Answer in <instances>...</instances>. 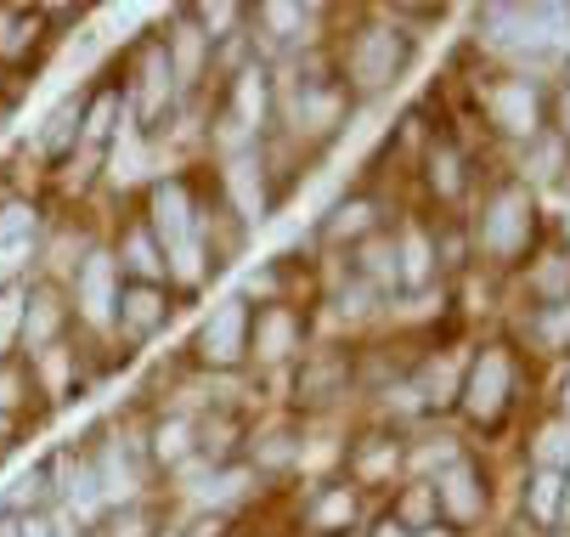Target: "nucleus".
Segmentation results:
<instances>
[{
  "instance_id": "nucleus-28",
  "label": "nucleus",
  "mask_w": 570,
  "mask_h": 537,
  "mask_svg": "<svg viewBox=\"0 0 570 537\" xmlns=\"http://www.w3.org/2000/svg\"><path fill=\"white\" fill-rule=\"evenodd\" d=\"M165 531H170L165 509H158L153 498H130V504L108 509V515H102V526H97L91 537H165Z\"/></svg>"
},
{
  "instance_id": "nucleus-6",
  "label": "nucleus",
  "mask_w": 570,
  "mask_h": 537,
  "mask_svg": "<svg viewBox=\"0 0 570 537\" xmlns=\"http://www.w3.org/2000/svg\"><path fill=\"white\" fill-rule=\"evenodd\" d=\"M249 318H255V305L243 300L237 289L232 294H215V305L193 329V362L204 373H237V368H249Z\"/></svg>"
},
{
  "instance_id": "nucleus-29",
  "label": "nucleus",
  "mask_w": 570,
  "mask_h": 537,
  "mask_svg": "<svg viewBox=\"0 0 570 537\" xmlns=\"http://www.w3.org/2000/svg\"><path fill=\"white\" fill-rule=\"evenodd\" d=\"M413 391H419V402L424 408H446V402H458V391H463V362L458 357H430L424 368H419V379H413Z\"/></svg>"
},
{
  "instance_id": "nucleus-8",
  "label": "nucleus",
  "mask_w": 570,
  "mask_h": 537,
  "mask_svg": "<svg viewBox=\"0 0 570 537\" xmlns=\"http://www.w3.org/2000/svg\"><path fill=\"white\" fill-rule=\"evenodd\" d=\"M62 289H68V305H73V323H79V329H86V334H114V312H119L125 272H119V261H114L108 244H97L86 261H79Z\"/></svg>"
},
{
  "instance_id": "nucleus-18",
  "label": "nucleus",
  "mask_w": 570,
  "mask_h": 537,
  "mask_svg": "<svg viewBox=\"0 0 570 537\" xmlns=\"http://www.w3.org/2000/svg\"><path fill=\"white\" fill-rule=\"evenodd\" d=\"M351 357L340 351H305L294 368V408H334L340 397H351Z\"/></svg>"
},
{
  "instance_id": "nucleus-31",
  "label": "nucleus",
  "mask_w": 570,
  "mask_h": 537,
  "mask_svg": "<svg viewBox=\"0 0 570 537\" xmlns=\"http://www.w3.org/2000/svg\"><path fill=\"white\" fill-rule=\"evenodd\" d=\"M395 465H401V441L373 436V441H362V447L351 452V481H356V487H373V481H384Z\"/></svg>"
},
{
  "instance_id": "nucleus-17",
  "label": "nucleus",
  "mask_w": 570,
  "mask_h": 537,
  "mask_svg": "<svg viewBox=\"0 0 570 537\" xmlns=\"http://www.w3.org/2000/svg\"><path fill=\"white\" fill-rule=\"evenodd\" d=\"M430 487H435L441 520H446V526H458V531L480 526V520H485V509H492V487H485L480 465H469V458H458L452 470H441Z\"/></svg>"
},
{
  "instance_id": "nucleus-43",
  "label": "nucleus",
  "mask_w": 570,
  "mask_h": 537,
  "mask_svg": "<svg viewBox=\"0 0 570 537\" xmlns=\"http://www.w3.org/2000/svg\"><path fill=\"white\" fill-rule=\"evenodd\" d=\"M564 238H570V215H564Z\"/></svg>"
},
{
  "instance_id": "nucleus-38",
  "label": "nucleus",
  "mask_w": 570,
  "mask_h": 537,
  "mask_svg": "<svg viewBox=\"0 0 570 537\" xmlns=\"http://www.w3.org/2000/svg\"><path fill=\"white\" fill-rule=\"evenodd\" d=\"M548 108H553V136L570 147V86H559V91L548 97Z\"/></svg>"
},
{
  "instance_id": "nucleus-27",
  "label": "nucleus",
  "mask_w": 570,
  "mask_h": 537,
  "mask_svg": "<svg viewBox=\"0 0 570 537\" xmlns=\"http://www.w3.org/2000/svg\"><path fill=\"white\" fill-rule=\"evenodd\" d=\"M0 509L18 515V520H23V515H51V509H57V492H51V470H46V458L12 476V487L0 492Z\"/></svg>"
},
{
  "instance_id": "nucleus-13",
  "label": "nucleus",
  "mask_w": 570,
  "mask_h": 537,
  "mask_svg": "<svg viewBox=\"0 0 570 537\" xmlns=\"http://www.w3.org/2000/svg\"><path fill=\"white\" fill-rule=\"evenodd\" d=\"M509 397H514V357H509L503 345H485V351L463 368L458 402H463V413H469L474 424H498V419L509 413Z\"/></svg>"
},
{
  "instance_id": "nucleus-34",
  "label": "nucleus",
  "mask_w": 570,
  "mask_h": 537,
  "mask_svg": "<svg viewBox=\"0 0 570 537\" xmlns=\"http://www.w3.org/2000/svg\"><path fill=\"white\" fill-rule=\"evenodd\" d=\"M531 294L542 305H564L570 300V255H542L531 266Z\"/></svg>"
},
{
  "instance_id": "nucleus-12",
  "label": "nucleus",
  "mask_w": 570,
  "mask_h": 537,
  "mask_svg": "<svg viewBox=\"0 0 570 537\" xmlns=\"http://www.w3.org/2000/svg\"><path fill=\"white\" fill-rule=\"evenodd\" d=\"M73 334V305H68V289L51 283V277H35L29 283V300H23V334H18V362H35L46 357L51 345H62Z\"/></svg>"
},
{
  "instance_id": "nucleus-32",
  "label": "nucleus",
  "mask_w": 570,
  "mask_h": 537,
  "mask_svg": "<svg viewBox=\"0 0 570 537\" xmlns=\"http://www.w3.org/2000/svg\"><path fill=\"white\" fill-rule=\"evenodd\" d=\"M559 509H564V476L531 470V481H525V515L537 526H559Z\"/></svg>"
},
{
  "instance_id": "nucleus-44",
  "label": "nucleus",
  "mask_w": 570,
  "mask_h": 537,
  "mask_svg": "<svg viewBox=\"0 0 570 537\" xmlns=\"http://www.w3.org/2000/svg\"><path fill=\"white\" fill-rule=\"evenodd\" d=\"M564 408H570V385H564Z\"/></svg>"
},
{
  "instance_id": "nucleus-7",
  "label": "nucleus",
  "mask_w": 570,
  "mask_h": 537,
  "mask_svg": "<svg viewBox=\"0 0 570 537\" xmlns=\"http://www.w3.org/2000/svg\"><path fill=\"white\" fill-rule=\"evenodd\" d=\"M51 492H57V509L79 526V531H97L102 515H108V498H102V481H97V465H91V447L86 441H62L51 458Z\"/></svg>"
},
{
  "instance_id": "nucleus-5",
  "label": "nucleus",
  "mask_w": 570,
  "mask_h": 537,
  "mask_svg": "<svg viewBox=\"0 0 570 537\" xmlns=\"http://www.w3.org/2000/svg\"><path fill=\"white\" fill-rule=\"evenodd\" d=\"M198 209H204V198H198V182L187 170L147 176L136 215L147 221V233L158 238V250H165V266H170V255H181L198 238Z\"/></svg>"
},
{
  "instance_id": "nucleus-15",
  "label": "nucleus",
  "mask_w": 570,
  "mask_h": 537,
  "mask_svg": "<svg viewBox=\"0 0 570 537\" xmlns=\"http://www.w3.org/2000/svg\"><path fill=\"white\" fill-rule=\"evenodd\" d=\"M485 119L514 141H537L542 119H548V97L531 74H503V80L485 86Z\"/></svg>"
},
{
  "instance_id": "nucleus-23",
  "label": "nucleus",
  "mask_w": 570,
  "mask_h": 537,
  "mask_svg": "<svg viewBox=\"0 0 570 537\" xmlns=\"http://www.w3.org/2000/svg\"><path fill=\"white\" fill-rule=\"evenodd\" d=\"M316 233H322V244H334V250H362L373 233H384V221H379V204L367 193H351V198H340L328 215L316 221Z\"/></svg>"
},
{
  "instance_id": "nucleus-1",
  "label": "nucleus",
  "mask_w": 570,
  "mask_h": 537,
  "mask_svg": "<svg viewBox=\"0 0 570 537\" xmlns=\"http://www.w3.org/2000/svg\"><path fill=\"white\" fill-rule=\"evenodd\" d=\"M277 130V68L272 62H249L215 80V119H209V136L220 141V153L232 147H261L266 136Z\"/></svg>"
},
{
  "instance_id": "nucleus-37",
  "label": "nucleus",
  "mask_w": 570,
  "mask_h": 537,
  "mask_svg": "<svg viewBox=\"0 0 570 537\" xmlns=\"http://www.w3.org/2000/svg\"><path fill=\"white\" fill-rule=\"evenodd\" d=\"M531 329H537V340H542L548 351H570V300H564V305H542Z\"/></svg>"
},
{
  "instance_id": "nucleus-33",
  "label": "nucleus",
  "mask_w": 570,
  "mask_h": 537,
  "mask_svg": "<svg viewBox=\"0 0 570 537\" xmlns=\"http://www.w3.org/2000/svg\"><path fill=\"white\" fill-rule=\"evenodd\" d=\"M406 531H430V526H441V504H435V487L430 481H413L401 498H395V509H390Z\"/></svg>"
},
{
  "instance_id": "nucleus-35",
  "label": "nucleus",
  "mask_w": 570,
  "mask_h": 537,
  "mask_svg": "<svg viewBox=\"0 0 570 537\" xmlns=\"http://www.w3.org/2000/svg\"><path fill=\"white\" fill-rule=\"evenodd\" d=\"M537 470L570 476V419H548L537 430Z\"/></svg>"
},
{
  "instance_id": "nucleus-14",
  "label": "nucleus",
  "mask_w": 570,
  "mask_h": 537,
  "mask_svg": "<svg viewBox=\"0 0 570 537\" xmlns=\"http://www.w3.org/2000/svg\"><path fill=\"white\" fill-rule=\"evenodd\" d=\"M311 323L299 305H255L249 318V362L255 368H299Z\"/></svg>"
},
{
  "instance_id": "nucleus-11",
  "label": "nucleus",
  "mask_w": 570,
  "mask_h": 537,
  "mask_svg": "<svg viewBox=\"0 0 570 537\" xmlns=\"http://www.w3.org/2000/svg\"><path fill=\"white\" fill-rule=\"evenodd\" d=\"M181 312V294L170 283H125L119 289V312H114V340L119 345H153Z\"/></svg>"
},
{
  "instance_id": "nucleus-2",
  "label": "nucleus",
  "mask_w": 570,
  "mask_h": 537,
  "mask_svg": "<svg viewBox=\"0 0 570 537\" xmlns=\"http://www.w3.org/2000/svg\"><path fill=\"white\" fill-rule=\"evenodd\" d=\"M119 91H125V119H130V130L147 136V141H158V136H165V125L187 108L181 91H176V74H170V57H165V46H158V35H141V40L130 46Z\"/></svg>"
},
{
  "instance_id": "nucleus-25",
  "label": "nucleus",
  "mask_w": 570,
  "mask_h": 537,
  "mask_svg": "<svg viewBox=\"0 0 570 537\" xmlns=\"http://www.w3.org/2000/svg\"><path fill=\"white\" fill-rule=\"evenodd\" d=\"M299 436H294V424H261V430H249V447H243V465H249L255 476H283V470H294L299 465Z\"/></svg>"
},
{
  "instance_id": "nucleus-3",
  "label": "nucleus",
  "mask_w": 570,
  "mask_h": 537,
  "mask_svg": "<svg viewBox=\"0 0 570 537\" xmlns=\"http://www.w3.org/2000/svg\"><path fill=\"white\" fill-rule=\"evenodd\" d=\"M406 62H413V35L401 23H362L356 35H345V51H340V86L351 91V102H373L384 97Z\"/></svg>"
},
{
  "instance_id": "nucleus-45",
  "label": "nucleus",
  "mask_w": 570,
  "mask_h": 537,
  "mask_svg": "<svg viewBox=\"0 0 570 537\" xmlns=\"http://www.w3.org/2000/svg\"><path fill=\"white\" fill-rule=\"evenodd\" d=\"M299 537H311V531H299Z\"/></svg>"
},
{
  "instance_id": "nucleus-20",
  "label": "nucleus",
  "mask_w": 570,
  "mask_h": 537,
  "mask_svg": "<svg viewBox=\"0 0 570 537\" xmlns=\"http://www.w3.org/2000/svg\"><path fill=\"white\" fill-rule=\"evenodd\" d=\"M114 261L125 272V283H170V266H165V250H158V238L147 233V221L130 215L119 233H114Z\"/></svg>"
},
{
  "instance_id": "nucleus-24",
  "label": "nucleus",
  "mask_w": 570,
  "mask_h": 537,
  "mask_svg": "<svg viewBox=\"0 0 570 537\" xmlns=\"http://www.w3.org/2000/svg\"><path fill=\"white\" fill-rule=\"evenodd\" d=\"M79 108H86V86L79 91H68L62 102H51V114L40 119V130H35V159L40 165H62V159H73L79 153Z\"/></svg>"
},
{
  "instance_id": "nucleus-4",
  "label": "nucleus",
  "mask_w": 570,
  "mask_h": 537,
  "mask_svg": "<svg viewBox=\"0 0 570 537\" xmlns=\"http://www.w3.org/2000/svg\"><path fill=\"white\" fill-rule=\"evenodd\" d=\"M215 198L226 204V215L255 233V226L272 221L283 187L272 176V159H266V141L261 147H232V153H215Z\"/></svg>"
},
{
  "instance_id": "nucleus-22",
  "label": "nucleus",
  "mask_w": 570,
  "mask_h": 537,
  "mask_svg": "<svg viewBox=\"0 0 570 537\" xmlns=\"http://www.w3.org/2000/svg\"><path fill=\"white\" fill-rule=\"evenodd\" d=\"M46 40H57L46 12H35V7H0V68H12V74L29 68Z\"/></svg>"
},
{
  "instance_id": "nucleus-9",
  "label": "nucleus",
  "mask_w": 570,
  "mask_h": 537,
  "mask_svg": "<svg viewBox=\"0 0 570 537\" xmlns=\"http://www.w3.org/2000/svg\"><path fill=\"white\" fill-rule=\"evenodd\" d=\"M480 250L498 255V261H514L531 250L537 238V198L525 182H503L492 198H485V215H480Z\"/></svg>"
},
{
  "instance_id": "nucleus-30",
  "label": "nucleus",
  "mask_w": 570,
  "mask_h": 537,
  "mask_svg": "<svg viewBox=\"0 0 570 537\" xmlns=\"http://www.w3.org/2000/svg\"><path fill=\"white\" fill-rule=\"evenodd\" d=\"M424 182H430V193H435L441 204H458V198H463L469 176H463V159H458L452 141H435V147L424 153Z\"/></svg>"
},
{
  "instance_id": "nucleus-19",
  "label": "nucleus",
  "mask_w": 570,
  "mask_h": 537,
  "mask_svg": "<svg viewBox=\"0 0 570 537\" xmlns=\"http://www.w3.org/2000/svg\"><path fill=\"white\" fill-rule=\"evenodd\" d=\"M356 515H362L356 481H322V487H311V498L299 504V531H311V537H340V531L356 526Z\"/></svg>"
},
{
  "instance_id": "nucleus-40",
  "label": "nucleus",
  "mask_w": 570,
  "mask_h": 537,
  "mask_svg": "<svg viewBox=\"0 0 570 537\" xmlns=\"http://www.w3.org/2000/svg\"><path fill=\"white\" fill-rule=\"evenodd\" d=\"M0 537H23V520H18V515H7V509H0Z\"/></svg>"
},
{
  "instance_id": "nucleus-39",
  "label": "nucleus",
  "mask_w": 570,
  "mask_h": 537,
  "mask_svg": "<svg viewBox=\"0 0 570 537\" xmlns=\"http://www.w3.org/2000/svg\"><path fill=\"white\" fill-rule=\"evenodd\" d=\"M367 537H413V531H406L395 515H384V520H373V531H367Z\"/></svg>"
},
{
  "instance_id": "nucleus-26",
  "label": "nucleus",
  "mask_w": 570,
  "mask_h": 537,
  "mask_svg": "<svg viewBox=\"0 0 570 537\" xmlns=\"http://www.w3.org/2000/svg\"><path fill=\"white\" fill-rule=\"evenodd\" d=\"M395 261H401V289H430L435 283V261H441V244L430 238V226H413L406 221L395 233Z\"/></svg>"
},
{
  "instance_id": "nucleus-10",
  "label": "nucleus",
  "mask_w": 570,
  "mask_h": 537,
  "mask_svg": "<svg viewBox=\"0 0 570 537\" xmlns=\"http://www.w3.org/2000/svg\"><path fill=\"white\" fill-rule=\"evenodd\" d=\"M153 35H158V46H165V57H170V74H176L181 102H204V91H215V46H209V35L193 23V12H187V7L170 12L165 29H153Z\"/></svg>"
},
{
  "instance_id": "nucleus-36",
  "label": "nucleus",
  "mask_w": 570,
  "mask_h": 537,
  "mask_svg": "<svg viewBox=\"0 0 570 537\" xmlns=\"http://www.w3.org/2000/svg\"><path fill=\"white\" fill-rule=\"evenodd\" d=\"M379 300H384V294H379L373 283H362V277L351 272V277H345V283L334 289V312H340L345 323H362V318L373 312V305H379Z\"/></svg>"
},
{
  "instance_id": "nucleus-16",
  "label": "nucleus",
  "mask_w": 570,
  "mask_h": 537,
  "mask_svg": "<svg viewBox=\"0 0 570 537\" xmlns=\"http://www.w3.org/2000/svg\"><path fill=\"white\" fill-rule=\"evenodd\" d=\"M480 40L514 51V57H548L553 35H548V7H492L480 12Z\"/></svg>"
},
{
  "instance_id": "nucleus-21",
  "label": "nucleus",
  "mask_w": 570,
  "mask_h": 537,
  "mask_svg": "<svg viewBox=\"0 0 570 537\" xmlns=\"http://www.w3.org/2000/svg\"><path fill=\"white\" fill-rule=\"evenodd\" d=\"M141 441H147V465L176 476V470H187L198 458V419L193 413H158Z\"/></svg>"
},
{
  "instance_id": "nucleus-42",
  "label": "nucleus",
  "mask_w": 570,
  "mask_h": 537,
  "mask_svg": "<svg viewBox=\"0 0 570 537\" xmlns=\"http://www.w3.org/2000/svg\"><path fill=\"white\" fill-rule=\"evenodd\" d=\"M413 537H446V531H441V526H430V531H413Z\"/></svg>"
},
{
  "instance_id": "nucleus-41",
  "label": "nucleus",
  "mask_w": 570,
  "mask_h": 537,
  "mask_svg": "<svg viewBox=\"0 0 570 537\" xmlns=\"http://www.w3.org/2000/svg\"><path fill=\"white\" fill-rule=\"evenodd\" d=\"M559 520H570V476H564V509H559Z\"/></svg>"
}]
</instances>
